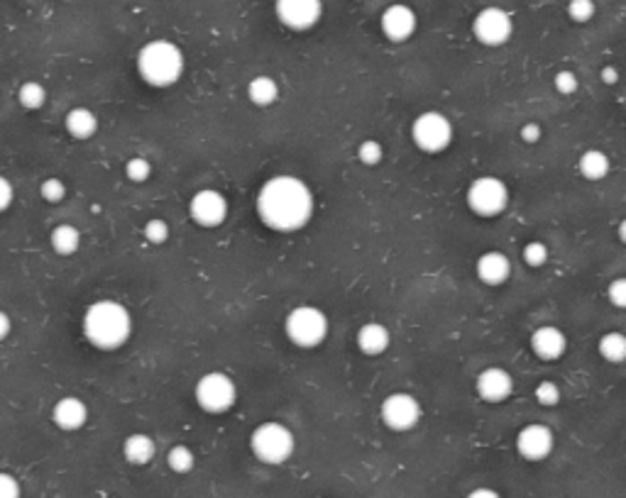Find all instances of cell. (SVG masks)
<instances>
[{"mask_svg": "<svg viewBox=\"0 0 626 498\" xmlns=\"http://www.w3.org/2000/svg\"><path fill=\"white\" fill-rule=\"evenodd\" d=\"M255 208L260 220L272 230H301L313 215V193L301 178L272 176L257 191Z\"/></svg>", "mask_w": 626, "mask_h": 498, "instance_id": "cell-1", "label": "cell"}, {"mask_svg": "<svg viewBox=\"0 0 626 498\" xmlns=\"http://www.w3.org/2000/svg\"><path fill=\"white\" fill-rule=\"evenodd\" d=\"M130 335H133V318L123 303L103 298L91 303L83 313V338L96 349L113 352L123 348Z\"/></svg>", "mask_w": 626, "mask_h": 498, "instance_id": "cell-2", "label": "cell"}, {"mask_svg": "<svg viewBox=\"0 0 626 498\" xmlns=\"http://www.w3.org/2000/svg\"><path fill=\"white\" fill-rule=\"evenodd\" d=\"M137 73L154 89H167L184 73V52L170 39H152L137 52Z\"/></svg>", "mask_w": 626, "mask_h": 498, "instance_id": "cell-3", "label": "cell"}, {"mask_svg": "<svg viewBox=\"0 0 626 498\" xmlns=\"http://www.w3.org/2000/svg\"><path fill=\"white\" fill-rule=\"evenodd\" d=\"M250 447L260 462L282 464L294 454V433L287 425L269 420L252 430Z\"/></svg>", "mask_w": 626, "mask_h": 498, "instance_id": "cell-4", "label": "cell"}, {"mask_svg": "<svg viewBox=\"0 0 626 498\" xmlns=\"http://www.w3.org/2000/svg\"><path fill=\"white\" fill-rule=\"evenodd\" d=\"M284 332L296 348L311 349L318 348L328 335V318L316 305H299L289 313L284 321Z\"/></svg>", "mask_w": 626, "mask_h": 498, "instance_id": "cell-5", "label": "cell"}, {"mask_svg": "<svg viewBox=\"0 0 626 498\" xmlns=\"http://www.w3.org/2000/svg\"><path fill=\"white\" fill-rule=\"evenodd\" d=\"M412 140L421 151L439 154L453 142V124L439 110H426L412 123Z\"/></svg>", "mask_w": 626, "mask_h": 498, "instance_id": "cell-6", "label": "cell"}, {"mask_svg": "<svg viewBox=\"0 0 626 498\" xmlns=\"http://www.w3.org/2000/svg\"><path fill=\"white\" fill-rule=\"evenodd\" d=\"M194 396H196L198 406L206 413H225V410H230L235 406L238 389H235V382L228 374L211 372L198 379Z\"/></svg>", "mask_w": 626, "mask_h": 498, "instance_id": "cell-7", "label": "cell"}, {"mask_svg": "<svg viewBox=\"0 0 626 498\" xmlns=\"http://www.w3.org/2000/svg\"><path fill=\"white\" fill-rule=\"evenodd\" d=\"M507 203H509V191L504 186V181L497 176L474 178L467 188V205L473 208V213L483 215V218L500 215Z\"/></svg>", "mask_w": 626, "mask_h": 498, "instance_id": "cell-8", "label": "cell"}, {"mask_svg": "<svg viewBox=\"0 0 626 498\" xmlns=\"http://www.w3.org/2000/svg\"><path fill=\"white\" fill-rule=\"evenodd\" d=\"M514 32V20L504 8L490 5L483 8L473 20V35L484 47H501Z\"/></svg>", "mask_w": 626, "mask_h": 498, "instance_id": "cell-9", "label": "cell"}, {"mask_svg": "<svg viewBox=\"0 0 626 498\" xmlns=\"http://www.w3.org/2000/svg\"><path fill=\"white\" fill-rule=\"evenodd\" d=\"M379 416L389 430L404 433V430H412L421 420V403L412 393H392L382 400Z\"/></svg>", "mask_w": 626, "mask_h": 498, "instance_id": "cell-10", "label": "cell"}, {"mask_svg": "<svg viewBox=\"0 0 626 498\" xmlns=\"http://www.w3.org/2000/svg\"><path fill=\"white\" fill-rule=\"evenodd\" d=\"M274 13L282 25L304 32L318 25L323 15V0H274Z\"/></svg>", "mask_w": 626, "mask_h": 498, "instance_id": "cell-11", "label": "cell"}, {"mask_svg": "<svg viewBox=\"0 0 626 498\" xmlns=\"http://www.w3.org/2000/svg\"><path fill=\"white\" fill-rule=\"evenodd\" d=\"M188 213H191V220L201 228H218L228 215V201L215 188H201L191 198Z\"/></svg>", "mask_w": 626, "mask_h": 498, "instance_id": "cell-12", "label": "cell"}, {"mask_svg": "<svg viewBox=\"0 0 626 498\" xmlns=\"http://www.w3.org/2000/svg\"><path fill=\"white\" fill-rule=\"evenodd\" d=\"M517 450L528 462H541L553 452V430L541 423L521 427L517 435Z\"/></svg>", "mask_w": 626, "mask_h": 498, "instance_id": "cell-13", "label": "cell"}, {"mask_svg": "<svg viewBox=\"0 0 626 498\" xmlns=\"http://www.w3.org/2000/svg\"><path fill=\"white\" fill-rule=\"evenodd\" d=\"M416 25H419V18L409 5L404 3H394L382 13L379 18V27H382V35L389 39V42H404L416 32Z\"/></svg>", "mask_w": 626, "mask_h": 498, "instance_id": "cell-14", "label": "cell"}, {"mask_svg": "<svg viewBox=\"0 0 626 498\" xmlns=\"http://www.w3.org/2000/svg\"><path fill=\"white\" fill-rule=\"evenodd\" d=\"M474 389H477V396L487 400V403H501V400L509 399L511 391H514V379L501 366H487V369L477 374Z\"/></svg>", "mask_w": 626, "mask_h": 498, "instance_id": "cell-15", "label": "cell"}, {"mask_svg": "<svg viewBox=\"0 0 626 498\" xmlns=\"http://www.w3.org/2000/svg\"><path fill=\"white\" fill-rule=\"evenodd\" d=\"M52 420L54 425L64 430V433L81 430L89 420V406L79 396H64L52 406Z\"/></svg>", "mask_w": 626, "mask_h": 498, "instance_id": "cell-16", "label": "cell"}, {"mask_svg": "<svg viewBox=\"0 0 626 498\" xmlns=\"http://www.w3.org/2000/svg\"><path fill=\"white\" fill-rule=\"evenodd\" d=\"M565 348H568V338H565L563 330L555 328V325H541L531 332V349L543 362L561 359Z\"/></svg>", "mask_w": 626, "mask_h": 498, "instance_id": "cell-17", "label": "cell"}, {"mask_svg": "<svg viewBox=\"0 0 626 498\" xmlns=\"http://www.w3.org/2000/svg\"><path fill=\"white\" fill-rule=\"evenodd\" d=\"M474 271H477V279L487 286H501L511 274V262L509 257L500 252V249H490L477 257V264H474Z\"/></svg>", "mask_w": 626, "mask_h": 498, "instance_id": "cell-18", "label": "cell"}, {"mask_svg": "<svg viewBox=\"0 0 626 498\" xmlns=\"http://www.w3.org/2000/svg\"><path fill=\"white\" fill-rule=\"evenodd\" d=\"M355 342H358V349L362 355L377 356L382 355V352H387L389 342H392V332H389L387 325H382V322L370 321L358 330Z\"/></svg>", "mask_w": 626, "mask_h": 498, "instance_id": "cell-19", "label": "cell"}, {"mask_svg": "<svg viewBox=\"0 0 626 498\" xmlns=\"http://www.w3.org/2000/svg\"><path fill=\"white\" fill-rule=\"evenodd\" d=\"M64 127L74 140H91L93 134L99 133V117L89 107L76 106L64 116Z\"/></svg>", "mask_w": 626, "mask_h": 498, "instance_id": "cell-20", "label": "cell"}, {"mask_svg": "<svg viewBox=\"0 0 626 498\" xmlns=\"http://www.w3.org/2000/svg\"><path fill=\"white\" fill-rule=\"evenodd\" d=\"M154 452H157L154 440L150 435H144V433H135V435H130L126 442H123V454H126L127 462L135 464V467H143V464L152 462Z\"/></svg>", "mask_w": 626, "mask_h": 498, "instance_id": "cell-21", "label": "cell"}, {"mask_svg": "<svg viewBox=\"0 0 626 498\" xmlns=\"http://www.w3.org/2000/svg\"><path fill=\"white\" fill-rule=\"evenodd\" d=\"M49 245L59 257H72L81 247V232L76 225L62 223L49 232Z\"/></svg>", "mask_w": 626, "mask_h": 498, "instance_id": "cell-22", "label": "cell"}, {"mask_svg": "<svg viewBox=\"0 0 626 498\" xmlns=\"http://www.w3.org/2000/svg\"><path fill=\"white\" fill-rule=\"evenodd\" d=\"M248 99L250 103H255L257 107H267L272 103H277L279 99V86L277 81L267 76V73H260L248 83Z\"/></svg>", "mask_w": 626, "mask_h": 498, "instance_id": "cell-23", "label": "cell"}, {"mask_svg": "<svg viewBox=\"0 0 626 498\" xmlns=\"http://www.w3.org/2000/svg\"><path fill=\"white\" fill-rule=\"evenodd\" d=\"M580 174L590 181H600L609 174V157L602 150H587L578 161Z\"/></svg>", "mask_w": 626, "mask_h": 498, "instance_id": "cell-24", "label": "cell"}, {"mask_svg": "<svg viewBox=\"0 0 626 498\" xmlns=\"http://www.w3.org/2000/svg\"><path fill=\"white\" fill-rule=\"evenodd\" d=\"M602 359H607L612 365H622L626 359V338L622 332H604L597 342Z\"/></svg>", "mask_w": 626, "mask_h": 498, "instance_id": "cell-25", "label": "cell"}, {"mask_svg": "<svg viewBox=\"0 0 626 498\" xmlns=\"http://www.w3.org/2000/svg\"><path fill=\"white\" fill-rule=\"evenodd\" d=\"M18 103L25 110H39V107H45L47 103V89L39 83V81H25L22 86L18 89Z\"/></svg>", "mask_w": 626, "mask_h": 498, "instance_id": "cell-26", "label": "cell"}, {"mask_svg": "<svg viewBox=\"0 0 626 498\" xmlns=\"http://www.w3.org/2000/svg\"><path fill=\"white\" fill-rule=\"evenodd\" d=\"M194 462H196V459H194V452H191L187 445L171 447L170 454H167V464H170L171 472L177 474L191 472V469H194Z\"/></svg>", "mask_w": 626, "mask_h": 498, "instance_id": "cell-27", "label": "cell"}, {"mask_svg": "<svg viewBox=\"0 0 626 498\" xmlns=\"http://www.w3.org/2000/svg\"><path fill=\"white\" fill-rule=\"evenodd\" d=\"M39 196H42V201H47V203H62L64 198H66V184L57 176L45 178V181L39 184Z\"/></svg>", "mask_w": 626, "mask_h": 498, "instance_id": "cell-28", "label": "cell"}, {"mask_svg": "<svg viewBox=\"0 0 626 498\" xmlns=\"http://www.w3.org/2000/svg\"><path fill=\"white\" fill-rule=\"evenodd\" d=\"M521 257L526 262V267L541 269L548 262V247L541 240L528 242L526 247H524V252H521Z\"/></svg>", "mask_w": 626, "mask_h": 498, "instance_id": "cell-29", "label": "cell"}, {"mask_svg": "<svg viewBox=\"0 0 626 498\" xmlns=\"http://www.w3.org/2000/svg\"><path fill=\"white\" fill-rule=\"evenodd\" d=\"M126 176L133 181V184H143L147 178L152 176V164L144 159V157H133L127 159L126 164Z\"/></svg>", "mask_w": 626, "mask_h": 498, "instance_id": "cell-30", "label": "cell"}, {"mask_svg": "<svg viewBox=\"0 0 626 498\" xmlns=\"http://www.w3.org/2000/svg\"><path fill=\"white\" fill-rule=\"evenodd\" d=\"M536 400L538 406H543V408H553V406H558L561 403V386L555 382H541L536 386Z\"/></svg>", "mask_w": 626, "mask_h": 498, "instance_id": "cell-31", "label": "cell"}, {"mask_svg": "<svg viewBox=\"0 0 626 498\" xmlns=\"http://www.w3.org/2000/svg\"><path fill=\"white\" fill-rule=\"evenodd\" d=\"M143 232L144 240L150 242V245H164V242L170 240V225H167V220H161V218L147 220Z\"/></svg>", "mask_w": 626, "mask_h": 498, "instance_id": "cell-32", "label": "cell"}, {"mask_svg": "<svg viewBox=\"0 0 626 498\" xmlns=\"http://www.w3.org/2000/svg\"><path fill=\"white\" fill-rule=\"evenodd\" d=\"M595 13V0H568V15L573 22H590Z\"/></svg>", "mask_w": 626, "mask_h": 498, "instance_id": "cell-33", "label": "cell"}, {"mask_svg": "<svg viewBox=\"0 0 626 498\" xmlns=\"http://www.w3.org/2000/svg\"><path fill=\"white\" fill-rule=\"evenodd\" d=\"M382 157H385V150H382V144L377 142V140H365V142H360L358 159L362 161L365 167H377V164L382 161Z\"/></svg>", "mask_w": 626, "mask_h": 498, "instance_id": "cell-34", "label": "cell"}, {"mask_svg": "<svg viewBox=\"0 0 626 498\" xmlns=\"http://www.w3.org/2000/svg\"><path fill=\"white\" fill-rule=\"evenodd\" d=\"M555 90L558 93H563V96H573L575 90L580 89V81H578V76H575L573 72H558L555 73Z\"/></svg>", "mask_w": 626, "mask_h": 498, "instance_id": "cell-35", "label": "cell"}, {"mask_svg": "<svg viewBox=\"0 0 626 498\" xmlns=\"http://www.w3.org/2000/svg\"><path fill=\"white\" fill-rule=\"evenodd\" d=\"M20 481L8 472H0V498H20Z\"/></svg>", "mask_w": 626, "mask_h": 498, "instance_id": "cell-36", "label": "cell"}, {"mask_svg": "<svg viewBox=\"0 0 626 498\" xmlns=\"http://www.w3.org/2000/svg\"><path fill=\"white\" fill-rule=\"evenodd\" d=\"M607 298L612 301V305L617 308H626V281L624 279H614L607 288Z\"/></svg>", "mask_w": 626, "mask_h": 498, "instance_id": "cell-37", "label": "cell"}, {"mask_svg": "<svg viewBox=\"0 0 626 498\" xmlns=\"http://www.w3.org/2000/svg\"><path fill=\"white\" fill-rule=\"evenodd\" d=\"M13 201H15V188H13V181L0 174V213H5L10 205H13Z\"/></svg>", "mask_w": 626, "mask_h": 498, "instance_id": "cell-38", "label": "cell"}, {"mask_svg": "<svg viewBox=\"0 0 626 498\" xmlns=\"http://www.w3.org/2000/svg\"><path fill=\"white\" fill-rule=\"evenodd\" d=\"M519 134H521V140H524L526 144H536L538 140H541L543 130H541V124L538 123H526V124H521Z\"/></svg>", "mask_w": 626, "mask_h": 498, "instance_id": "cell-39", "label": "cell"}, {"mask_svg": "<svg viewBox=\"0 0 626 498\" xmlns=\"http://www.w3.org/2000/svg\"><path fill=\"white\" fill-rule=\"evenodd\" d=\"M10 332H13V321H10L8 313L0 308V342H5Z\"/></svg>", "mask_w": 626, "mask_h": 498, "instance_id": "cell-40", "label": "cell"}, {"mask_svg": "<svg viewBox=\"0 0 626 498\" xmlns=\"http://www.w3.org/2000/svg\"><path fill=\"white\" fill-rule=\"evenodd\" d=\"M617 79L619 73L614 66H604V69H602V81H604V83H617Z\"/></svg>", "mask_w": 626, "mask_h": 498, "instance_id": "cell-41", "label": "cell"}, {"mask_svg": "<svg viewBox=\"0 0 626 498\" xmlns=\"http://www.w3.org/2000/svg\"><path fill=\"white\" fill-rule=\"evenodd\" d=\"M467 498H500V494L492 489H477V491H473V494H470Z\"/></svg>", "mask_w": 626, "mask_h": 498, "instance_id": "cell-42", "label": "cell"}]
</instances>
